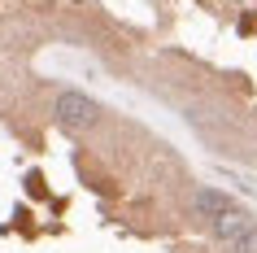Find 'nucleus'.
<instances>
[{
  "label": "nucleus",
  "mask_w": 257,
  "mask_h": 253,
  "mask_svg": "<svg viewBox=\"0 0 257 253\" xmlns=\"http://www.w3.org/2000/svg\"><path fill=\"white\" fill-rule=\"evenodd\" d=\"M244 227H248V214H244V210H231V214H222V218H214V223H209V231H214V240L231 244Z\"/></svg>",
  "instance_id": "obj_3"
},
{
  "label": "nucleus",
  "mask_w": 257,
  "mask_h": 253,
  "mask_svg": "<svg viewBox=\"0 0 257 253\" xmlns=\"http://www.w3.org/2000/svg\"><path fill=\"white\" fill-rule=\"evenodd\" d=\"M53 114H57V122L66 131H92L96 122H100V105H96L92 96H83V92H61L53 101Z\"/></svg>",
  "instance_id": "obj_1"
},
{
  "label": "nucleus",
  "mask_w": 257,
  "mask_h": 253,
  "mask_svg": "<svg viewBox=\"0 0 257 253\" xmlns=\"http://www.w3.org/2000/svg\"><path fill=\"white\" fill-rule=\"evenodd\" d=\"M227 249H231V253H257V223H248L240 236L227 244Z\"/></svg>",
  "instance_id": "obj_4"
},
{
  "label": "nucleus",
  "mask_w": 257,
  "mask_h": 253,
  "mask_svg": "<svg viewBox=\"0 0 257 253\" xmlns=\"http://www.w3.org/2000/svg\"><path fill=\"white\" fill-rule=\"evenodd\" d=\"M231 210H240V205H235L227 192H218V188H196V192H192V214L205 218V223H214V218H222V214H231Z\"/></svg>",
  "instance_id": "obj_2"
}]
</instances>
